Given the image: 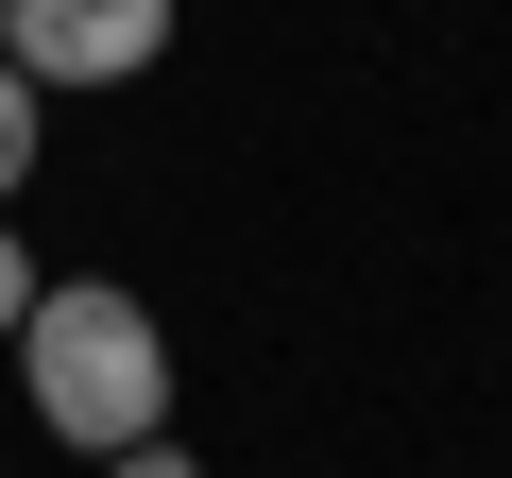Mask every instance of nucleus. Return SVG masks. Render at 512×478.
I'll return each mask as SVG.
<instances>
[{"label":"nucleus","instance_id":"obj_3","mask_svg":"<svg viewBox=\"0 0 512 478\" xmlns=\"http://www.w3.org/2000/svg\"><path fill=\"white\" fill-rule=\"evenodd\" d=\"M35 154H52V103L18 86V52H0V222H18V188H35Z\"/></svg>","mask_w":512,"mask_h":478},{"label":"nucleus","instance_id":"obj_2","mask_svg":"<svg viewBox=\"0 0 512 478\" xmlns=\"http://www.w3.org/2000/svg\"><path fill=\"white\" fill-rule=\"evenodd\" d=\"M18 86L35 103H69V86H137L154 52H171V0H18Z\"/></svg>","mask_w":512,"mask_h":478},{"label":"nucleus","instance_id":"obj_4","mask_svg":"<svg viewBox=\"0 0 512 478\" xmlns=\"http://www.w3.org/2000/svg\"><path fill=\"white\" fill-rule=\"evenodd\" d=\"M35 291H52V274H35V239H18V222H0V342H18V325H35Z\"/></svg>","mask_w":512,"mask_h":478},{"label":"nucleus","instance_id":"obj_1","mask_svg":"<svg viewBox=\"0 0 512 478\" xmlns=\"http://www.w3.org/2000/svg\"><path fill=\"white\" fill-rule=\"evenodd\" d=\"M18 393L52 444L120 461V444H171V325L120 291V274H52L35 325H18Z\"/></svg>","mask_w":512,"mask_h":478},{"label":"nucleus","instance_id":"obj_6","mask_svg":"<svg viewBox=\"0 0 512 478\" xmlns=\"http://www.w3.org/2000/svg\"><path fill=\"white\" fill-rule=\"evenodd\" d=\"M0 35H18V0H0Z\"/></svg>","mask_w":512,"mask_h":478},{"label":"nucleus","instance_id":"obj_5","mask_svg":"<svg viewBox=\"0 0 512 478\" xmlns=\"http://www.w3.org/2000/svg\"><path fill=\"white\" fill-rule=\"evenodd\" d=\"M103 478H205V461H188V444H120Z\"/></svg>","mask_w":512,"mask_h":478}]
</instances>
